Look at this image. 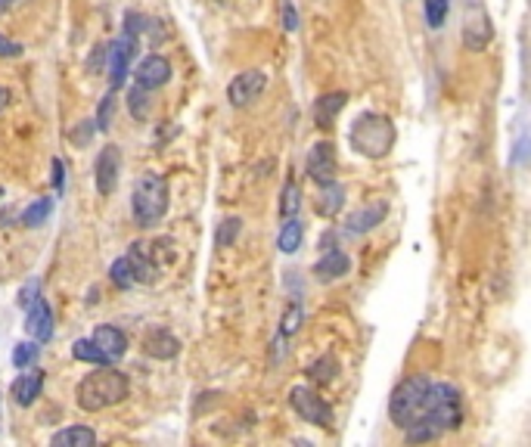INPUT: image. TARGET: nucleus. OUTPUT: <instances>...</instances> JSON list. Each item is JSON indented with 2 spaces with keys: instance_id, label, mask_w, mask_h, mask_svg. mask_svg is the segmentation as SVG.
<instances>
[{
  "instance_id": "obj_20",
  "label": "nucleus",
  "mask_w": 531,
  "mask_h": 447,
  "mask_svg": "<svg viewBox=\"0 0 531 447\" xmlns=\"http://www.w3.org/2000/svg\"><path fill=\"white\" fill-rule=\"evenodd\" d=\"M143 351L156 360H171V358H177V351H181V342H177L168 329H152V333H146V339H143Z\"/></svg>"
},
{
  "instance_id": "obj_12",
  "label": "nucleus",
  "mask_w": 531,
  "mask_h": 447,
  "mask_svg": "<svg viewBox=\"0 0 531 447\" xmlns=\"http://www.w3.org/2000/svg\"><path fill=\"white\" fill-rule=\"evenodd\" d=\"M168 81H171V63H168V57H162V53L146 57L143 63L137 66V72H134V84L143 90H158Z\"/></svg>"
},
{
  "instance_id": "obj_39",
  "label": "nucleus",
  "mask_w": 531,
  "mask_h": 447,
  "mask_svg": "<svg viewBox=\"0 0 531 447\" xmlns=\"http://www.w3.org/2000/svg\"><path fill=\"white\" fill-rule=\"evenodd\" d=\"M50 165H53V189L63 196V189H65V162H63V158H53Z\"/></svg>"
},
{
  "instance_id": "obj_42",
  "label": "nucleus",
  "mask_w": 531,
  "mask_h": 447,
  "mask_svg": "<svg viewBox=\"0 0 531 447\" xmlns=\"http://www.w3.org/2000/svg\"><path fill=\"white\" fill-rule=\"evenodd\" d=\"M283 358H286V335H277L273 339V364H280Z\"/></svg>"
},
{
  "instance_id": "obj_28",
  "label": "nucleus",
  "mask_w": 531,
  "mask_h": 447,
  "mask_svg": "<svg viewBox=\"0 0 531 447\" xmlns=\"http://www.w3.org/2000/svg\"><path fill=\"white\" fill-rule=\"evenodd\" d=\"M41 358V342L28 339V342H19V345L13 348V366L16 370H28V366H35Z\"/></svg>"
},
{
  "instance_id": "obj_32",
  "label": "nucleus",
  "mask_w": 531,
  "mask_h": 447,
  "mask_svg": "<svg viewBox=\"0 0 531 447\" xmlns=\"http://www.w3.org/2000/svg\"><path fill=\"white\" fill-rule=\"evenodd\" d=\"M240 230H242V220H240V218H224L221 224H218V236H215L218 249L234 246L236 236H240Z\"/></svg>"
},
{
  "instance_id": "obj_30",
  "label": "nucleus",
  "mask_w": 531,
  "mask_h": 447,
  "mask_svg": "<svg viewBox=\"0 0 531 447\" xmlns=\"http://www.w3.org/2000/svg\"><path fill=\"white\" fill-rule=\"evenodd\" d=\"M146 94H150V90L137 88V84H134V88L127 90V109H131V115H134L137 121H146V119H150V106H152V103H150V96H146Z\"/></svg>"
},
{
  "instance_id": "obj_34",
  "label": "nucleus",
  "mask_w": 531,
  "mask_h": 447,
  "mask_svg": "<svg viewBox=\"0 0 531 447\" xmlns=\"http://www.w3.org/2000/svg\"><path fill=\"white\" fill-rule=\"evenodd\" d=\"M112 115H115V90H106V96L100 100V109H96V131H109L112 127Z\"/></svg>"
},
{
  "instance_id": "obj_19",
  "label": "nucleus",
  "mask_w": 531,
  "mask_h": 447,
  "mask_svg": "<svg viewBox=\"0 0 531 447\" xmlns=\"http://www.w3.org/2000/svg\"><path fill=\"white\" fill-rule=\"evenodd\" d=\"M345 199H348L345 187H342L339 181H329V183H320V193H317L314 208H317V214H320V218L333 220L335 214L345 208Z\"/></svg>"
},
{
  "instance_id": "obj_31",
  "label": "nucleus",
  "mask_w": 531,
  "mask_h": 447,
  "mask_svg": "<svg viewBox=\"0 0 531 447\" xmlns=\"http://www.w3.org/2000/svg\"><path fill=\"white\" fill-rule=\"evenodd\" d=\"M426 26L429 28H442L448 22V13H450V0H426Z\"/></svg>"
},
{
  "instance_id": "obj_37",
  "label": "nucleus",
  "mask_w": 531,
  "mask_h": 447,
  "mask_svg": "<svg viewBox=\"0 0 531 447\" xmlns=\"http://www.w3.org/2000/svg\"><path fill=\"white\" fill-rule=\"evenodd\" d=\"M103 69H106V44H96L94 53H90V59H88V72L100 75Z\"/></svg>"
},
{
  "instance_id": "obj_6",
  "label": "nucleus",
  "mask_w": 531,
  "mask_h": 447,
  "mask_svg": "<svg viewBox=\"0 0 531 447\" xmlns=\"http://www.w3.org/2000/svg\"><path fill=\"white\" fill-rule=\"evenodd\" d=\"M289 407L296 410L304 422H311V426L333 428V420H335L333 407H329V404L323 401L311 385H292L289 389Z\"/></svg>"
},
{
  "instance_id": "obj_44",
  "label": "nucleus",
  "mask_w": 531,
  "mask_h": 447,
  "mask_svg": "<svg viewBox=\"0 0 531 447\" xmlns=\"http://www.w3.org/2000/svg\"><path fill=\"white\" fill-rule=\"evenodd\" d=\"M16 4H19V0H0V13H7V10L16 7Z\"/></svg>"
},
{
  "instance_id": "obj_8",
  "label": "nucleus",
  "mask_w": 531,
  "mask_h": 447,
  "mask_svg": "<svg viewBox=\"0 0 531 447\" xmlns=\"http://www.w3.org/2000/svg\"><path fill=\"white\" fill-rule=\"evenodd\" d=\"M463 44L475 53L491 44V19H488L481 0H466V7H463Z\"/></svg>"
},
{
  "instance_id": "obj_15",
  "label": "nucleus",
  "mask_w": 531,
  "mask_h": 447,
  "mask_svg": "<svg viewBox=\"0 0 531 447\" xmlns=\"http://www.w3.org/2000/svg\"><path fill=\"white\" fill-rule=\"evenodd\" d=\"M26 333L35 342H47L53 335V311L47 304V298H35L26 308Z\"/></svg>"
},
{
  "instance_id": "obj_14",
  "label": "nucleus",
  "mask_w": 531,
  "mask_h": 447,
  "mask_svg": "<svg viewBox=\"0 0 531 447\" xmlns=\"http://www.w3.org/2000/svg\"><path fill=\"white\" fill-rule=\"evenodd\" d=\"M317 283H335L342 280L345 274H351V258H348L342 249H327V252L317 258V265L311 267Z\"/></svg>"
},
{
  "instance_id": "obj_18",
  "label": "nucleus",
  "mask_w": 531,
  "mask_h": 447,
  "mask_svg": "<svg viewBox=\"0 0 531 447\" xmlns=\"http://www.w3.org/2000/svg\"><path fill=\"white\" fill-rule=\"evenodd\" d=\"M41 391H44V373L41 370L22 373V376H16L13 385H10V397H13L19 407H32L41 397Z\"/></svg>"
},
{
  "instance_id": "obj_24",
  "label": "nucleus",
  "mask_w": 531,
  "mask_h": 447,
  "mask_svg": "<svg viewBox=\"0 0 531 447\" xmlns=\"http://www.w3.org/2000/svg\"><path fill=\"white\" fill-rule=\"evenodd\" d=\"M50 214H53V199L50 196H41V199H35L32 205L19 214V224L22 227H41V224L50 220Z\"/></svg>"
},
{
  "instance_id": "obj_17",
  "label": "nucleus",
  "mask_w": 531,
  "mask_h": 447,
  "mask_svg": "<svg viewBox=\"0 0 531 447\" xmlns=\"http://www.w3.org/2000/svg\"><path fill=\"white\" fill-rule=\"evenodd\" d=\"M125 258L134 271V283H152V280H156L158 265H156V258H152V249L146 246V243H134V246L127 249Z\"/></svg>"
},
{
  "instance_id": "obj_21",
  "label": "nucleus",
  "mask_w": 531,
  "mask_h": 447,
  "mask_svg": "<svg viewBox=\"0 0 531 447\" xmlns=\"http://www.w3.org/2000/svg\"><path fill=\"white\" fill-rule=\"evenodd\" d=\"M94 342L109 360H119V358H125V354H127V335L121 333L119 327H96Z\"/></svg>"
},
{
  "instance_id": "obj_4",
  "label": "nucleus",
  "mask_w": 531,
  "mask_h": 447,
  "mask_svg": "<svg viewBox=\"0 0 531 447\" xmlns=\"http://www.w3.org/2000/svg\"><path fill=\"white\" fill-rule=\"evenodd\" d=\"M168 202H171V189L168 181L156 171H146V174L137 177L131 193V218L137 227L150 230L156 227L158 220L168 214Z\"/></svg>"
},
{
  "instance_id": "obj_35",
  "label": "nucleus",
  "mask_w": 531,
  "mask_h": 447,
  "mask_svg": "<svg viewBox=\"0 0 531 447\" xmlns=\"http://www.w3.org/2000/svg\"><path fill=\"white\" fill-rule=\"evenodd\" d=\"M150 28V19H146L143 13H134V10H127L125 13V35L127 38H137L140 41V35Z\"/></svg>"
},
{
  "instance_id": "obj_40",
  "label": "nucleus",
  "mask_w": 531,
  "mask_h": 447,
  "mask_svg": "<svg viewBox=\"0 0 531 447\" xmlns=\"http://www.w3.org/2000/svg\"><path fill=\"white\" fill-rule=\"evenodd\" d=\"M280 19H283L286 32H296V28H298V13H296V7H292L289 0L283 4V13H280Z\"/></svg>"
},
{
  "instance_id": "obj_13",
  "label": "nucleus",
  "mask_w": 531,
  "mask_h": 447,
  "mask_svg": "<svg viewBox=\"0 0 531 447\" xmlns=\"http://www.w3.org/2000/svg\"><path fill=\"white\" fill-rule=\"evenodd\" d=\"M386 214H389V205L382 199H376V202H370V205H361L358 212H351L345 218V230L351 236H364V234H370V230H376L386 220Z\"/></svg>"
},
{
  "instance_id": "obj_2",
  "label": "nucleus",
  "mask_w": 531,
  "mask_h": 447,
  "mask_svg": "<svg viewBox=\"0 0 531 447\" xmlns=\"http://www.w3.org/2000/svg\"><path fill=\"white\" fill-rule=\"evenodd\" d=\"M127 391H131V382L125 373L115 370L112 364H103L75 385V404L84 413H100V410L125 401Z\"/></svg>"
},
{
  "instance_id": "obj_23",
  "label": "nucleus",
  "mask_w": 531,
  "mask_h": 447,
  "mask_svg": "<svg viewBox=\"0 0 531 447\" xmlns=\"http://www.w3.org/2000/svg\"><path fill=\"white\" fill-rule=\"evenodd\" d=\"M53 447H90L96 444V432L90 426H65L50 438Z\"/></svg>"
},
{
  "instance_id": "obj_33",
  "label": "nucleus",
  "mask_w": 531,
  "mask_h": 447,
  "mask_svg": "<svg viewBox=\"0 0 531 447\" xmlns=\"http://www.w3.org/2000/svg\"><path fill=\"white\" fill-rule=\"evenodd\" d=\"M109 280H112L119 289H131L134 286V271H131V265H127L125 255L112 261V267H109Z\"/></svg>"
},
{
  "instance_id": "obj_36",
  "label": "nucleus",
  "mask_w": 531,
  "mask_h": 447,
  "mask_svg": "<svg viewBox=\"0 0 531 447\" xmlns=\"http://www.w3.org/2000/svg\"><path fill=\"white\" fill-rule=\"evenodd\" d=\"M96 134V125H94V119H84V121H78V127L72 131V143L75 146H84V143H90V137Z\"/></svg>"
},
{
  "instance_id": "obj_25",
  "label": "nucleus",
  "mask_w": 531,
  "mask_h": 447,
  "mask_svg": "<svg viewBox=\"0 0 531 447\" xmlns=\"http://www.w3.org/2000/svg\"><path fill=\"white\" fill-rule=\"evenodd\" d=\"M304 373H308V379L314 385H329L335 376H339V360H335L333 354H323V358H317Z\"/></svg>"
},
{
  "instance_id": "obj_9",
  "label": "nucleus",
  "mask_w": 531,
  "mask_h": 447,
  "mask_svg": "<svg viewBox=\"0 0 531 447\" xmlns=\"http://www.w3.org/2000/svg\"><path fill=\"white\" fill-rule=\"evenodd\" d=\"M265 88H267V75L261 69L240 72V75L227 84V103L234 109H246L265 94Z\"/></svg>"
},
{
  "instance_id": "obj_10",
  "label": "nucleus",
  "mask_w": 531,
  "mask_h": 447,
  "mask_svg": "<svg viewBox=\"0 0 531 447\" xmlns=\"http://www.w3.org/2000/svg\"><path fill=\"white\" fill-rule=\"evenodd\" d=\"M308 177L320 187V183H329L335 181V168H339V156H335V143L333 140H317L308 152Z\"/></svg>"
},
{
  "instance_id": "obj_27",
  "label": "nucleus",
  "mask_w": 531,
  "mask_h": 447,
  "mask_svg": "<svg viewBox=\"0 0 531 447\" xmlns=\"http://www.w3.org/2000/svg\"><path fill=\"white\" fill-rule=\"evenodd\" d=\"M298 212H302V187L289 181L280 193V218H296Z\"/></svg>"
},
{
  "instance_id": "obj_11",
  "label": "nucleus",
  "mask_w": 531,
  "mask_h": 447,
  "mask_svg": "<svg viewBox=\"0 0 531 447\" xmlns=\"http://www.w3.org/2000/svg\"><path fill=\"white\" fill-rule=\"evenodd\" d=\"M121 177V150L115 143L103 146L100 156H96L94 165V181H96V193L100 196H112L115 187H119Z\"/></svg>"
},
{
  "instance_id": "obj_26",
  "label": "nucleus",
  "mask_w": 531,
  "mask_h": 447,
  "mask_svg": "<svg viewBox=\"0 0 531 447\" xmlns=\"http://www.w3.org/2000/svg\"><path fill=\"white\" fill-rule=\"evenodd\" d=\"M72 358L81 360V364H90V366H103V364H112L106 354L96 348L94 339H75L72 342Z\"/></svg>"
},
{
  "instance_id": "obj_1",
  "label": "nucleus",
  "mask_w": 531,
  "mask_h": 447,
  "mask_svg": "<svg viewBox=\"0 0 531 447\" xmlns=\"http://www.w3.org/2000/svg\"><path fill=\"white\" fill-rule=\"evenodd\" d=\"M463 422V404H460V391L450 382H429V391H426V404L423 413H419L417 422H411L404 432V438L411 444H426V441L442 438L444 432H454Z\"/></svg>"
},
{
  "instance_id": "obj_16",
  "label": "nucleus",
  "mask_w": 531,
  "mask_h": 447,
  "mask_svg": "<svg viewBox=\"0 0 531 447\" xmlns=\"http://www.w3.org/2000/svg\"><path fill=\"white\" fill-rule=\"evenodd\" d=\"M348 106V94L345 90H333V94H323L314 100V109H311V115H314V125L320 127V131H329L333 127V121L339 119V112Z\"/></svg>"
},
{
  "instance_id": "obj_5",
  "label": "nucleus",
  "mask_w": 531,
  "mask_h": 447,
  "mask_svg": "<svg viewBox=\"0 0 531 447\" xmlns=\"http://www.w3.org/2000/svg\"><path fill=\"white\" fill-rule=\"evenodd\" d=\"M429 376H411L404 382L395 385L392 397H389V416L398 428H407L411 422L419 420L426 404V391H429Z\"/></svg>"
},
{
  "instance_id": "obj_38",
  "label": "nucleus",
  "mask_w": 531,
  "mask_h": 447,
  "mask_svg": "<svg viewBox=\"0 0 531 447\" xmlns=\"http://www.w3.org/2000/svg\"><path fill=\"white\" fill-rule=\"evenodd\" d=\"M38 296H41V283L38 280H28V283L19 289V308H28Z\"/></svg>"
},
{
  "instance_id": "obj_43",
  "label": "nucleus",
  "mask_w": 531,
  "mask_h": 447,
  "mask_svg": "<svg viewBox=\"0 0 531 447\" xmlns=\"http://www.w3.org/2000/svg\"><path fill=\"white\" fill-rule=\"evenodd\" d=\"M10 106V90L7 88H0V112Z\"/></svg>"
},
{
  "instance_id": "obj_29",
  "label": "nucleus",
  "mask_w": 531,
  "mask_h": 447,
  "mask_svg": "<svg viewBox=\"0 0 531 447\" xmlns=\"http://www.w3.org/2000/svg\"><path fill=\"white\" fill-rule=\"evenodd\" d=\"M302 323H304V308H302V302H289V308L283 311V317H280V335H296L298 329H302Z\"/></svg>"
},
{
  "instance_id": "obj_7",
  "label": "nucleus",
  "mask_w": 531,
  "mask_h": 447,
  "mask_svg": "<svg viewBox=\"0 0 531 447\" xmlns=\"http://www.w3.org/2000/svg\"><path fill=\"white\" fill-rule=\"evenodd\" d=\"M137 47L140 41L137 38H127V35H121L119 41H112V44H106V78H109V90H119L125 88L127 81V72H131V59L137 57Z\"/></svg>"
},
{
  "instance_id": "obj_22",
  "label": "nucleus",
  "mask_w": 531,
  "mask_h": 447,
  "mask_svg": "<svg viewBox=\"0 0 531 447\" xmlns=\"http://www.w3.org/2000/svg\"><path fill=\"white\" fill-rule=\"evenodd\" d=\"M304 243V224L298 218H283L280 224V234H277V249L283 255H296Z\"/></svg>"
},
{
  "instance_id": "obj_3",
  "label": "nucleus",
  "mask_w": 531,
  "mask_h": 447,
  "mask_svg": "<svg viewBox=\"0 0 531 447\" xmlns=\"http://www.w3.org/2000/svg\"><path fill=\"white\" fill-rule=\"evenodd\" d=\"M395 140H398V131H395L392 119L382 112H361L348 131L351 150L364 158H373V162L386 158L395 150Z\"/></svg>"
},
{
  "instance_id": "obj_41",
  "label": "nucleus",
  "mask_w": 531,
  "mask_h": 447,
  "mask_svg": "<svg viewBox=\"0 0 531 447\" xmlns=\"http://www.w3.org/2000/svg\"><path fill=\"white\" fill-rule=\"evenodd\" d=\"M0 57H4V59L22 57V44H16V41H10V38H4V35H0Z\"/></svg>"
}]
</instances>
